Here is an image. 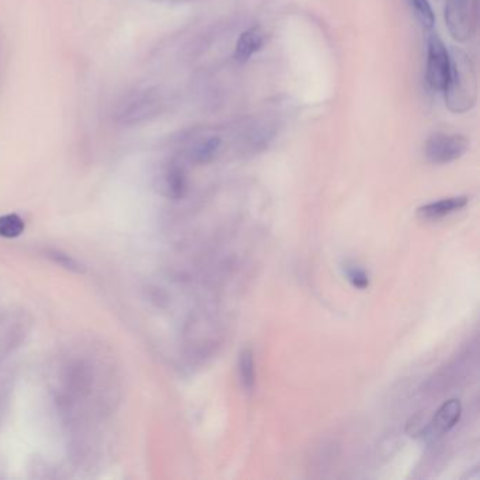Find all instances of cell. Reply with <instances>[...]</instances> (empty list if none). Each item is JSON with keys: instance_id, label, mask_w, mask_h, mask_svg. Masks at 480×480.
Instances as JSON below:
<instances>
[{"instance_id": "7", "label": "cell", "mask_w": 480, "mask_h": 480, "mask_svg": "<svg viewBox=\"0 0 480 480\" xmlns=\"http://www.w3.org/2000/svg\"><path fill=\"white\" fill-rule=\"evenodd\" d=\"M160 187L171 199H180L187 189V178L179 164H167L160 174Z\"/></svg>"}, {"instance_id": "13", "label": "cell", "mask_w": 480, "mask_h": 480, "mask_svg": "<svg viewBox=\"0 0 480 480\" xmlns=\"http://www.w3.org/2000/svg\"><path fill=\"white\" fill-rule=\"evenodd\" d=\"M26 226L19 214H4L0 217V237L16 239L23 234Z\"/></svg>"}, {"instance_id": "9", "label": "cell", "mask_w": 480, "mask_h": 480, "mask_svg": "<svg viewBox=\"0 0 480 480\" xmlns=\"http://www.w3.org/2000/svg\"><path fill=\"white\" fill-rule=\"evenodd\" d=\"M265 33L259 27H251L242 31L236 43V58L240 62L249 60L254 54H256L265 44Z\"/></svg>"}, {"instance_id": "15", "label": "cell", "mask_w": 480, "mask_h": 480, "mask_svg": "<svg viewBox=\"0 0 480 480\" xmlns=\"http://www.w3.org/2000/svg\"><path fill=\"white\" fill-rule=\"evenodd\" d=\"M344 275L347 278V281L360 291H365L370 281H369V275L366 273V271L363 268H360L358 264L355 262H347L344 265Z\"/></svg>"}, {"instance_id": "12", "label": "cell", "mask_w": 480, "mask_h": 480, "mask_svg": "<svg viewBox=\"0 0 480 480\" xmlns=\"http://www.w3.org/2000/svg\"><path fill=\"white\" fill-rule=\"evenodd\" d=\"M46 256L54 262L56 265H58L61 268L69 271V272H73V273H83L85 272V266L78 261L75 259L72 255L61 251V249H54V248H50L46 251Z\"/></svg>"}, {"instance_id": "5", "label": "cell", "mask_w": 480, "mask_h": 480, "mask_svg": "<svg viewBox=\"0 0 480 480\" xmlns=\"http://www.w3.org/2000/svg\"><path fill=\"white\" fill-rule=\"evenodd\" d=\"M444 17L451 37L458 43H465L471 36L469 0H447Z\"/></svg>"}, {"instance_id": "11", "label": "cell", "mask_w": 480, "mask_h": 480, "mask_svg": "<svg viewBox=\"0 0 480 480\" xmlns=\"http://www.w3.org/2000/svg\"><path fill=\"white\" fill-rule=\"evenodd\" d=\"M239 377H240L241 387L252 393L256 383V375H255V360H254V351L249 347L242 348L239 357Z\"/></svg>"}, {"instance_id": "1", "label": "cell", "mask_w": 480, "mask_h": 480, "mask_svg": "<svg viewBox=\"0 0 480 480\" xmlns=\"http://www.w3.org/2000/svg\"><path fill=\"white\" fill-rule=\"evenodd\" d=\"M451 71L444 92L449 112L464 115L471 112L478 102V75L471 57L461 48L451 51Z\"/></svg>"}, {"instance_id": "14", "label": "cell", "mask_w": 480, "mask_h": 480, "mask_svg": "<svg viewBox=\"0 0 480 480\" xmlns=\"http://www.w3.org/2000/svg\"><path fill=\"white\" fill-rule=\"evenodd\" d=\"M417 20L427 30H431L435 24V13L429 0H409Z\"/></svg>"}, {"instance_id": "6", "label": "cell", "mask_w": 480, "mask_h": 480, "mask_svg": "<svg viewBox=\"0 0 480 480\" xmlns=\"http://www.w3.org/2000/svg\"><path fill=\"white\" fill-rule=\"evenodd\" d=\"M469 199L466 196H454L441 199L437 202H431L428 204L421 206L417 210L419 217L422 220H439L444 219L452 213H456L466 207Z\"/></svg>"}, {"instance_id": "2", "label": "cell", "mask_w": 480, "mask_h": 480, "mask_svg": "<svg viewBox=\"0 0 480 480\" xmlns=\"http://www.w3.org/2000/svg\"><path fill=\"white\" fill-rule=\"evenodd\" d=\"M164 106L162 95L155 88L128 90L119 99L113 119L122 127H135L157 118Z\"/></svg>"}, {"instance_id": "10", "label": "cell", "mask_w": 480, "mask_h": 480, "mask_svg": "<svg viewBox=\"0 0 480 480\" xmlns=\"http://www.w3.org/2000/svg\"><path fill=\"white\" fill-rule=\"evenodd\" d=\"M220 144L221 141L219 137L202 138L189 147L187 155L196 164H206L214 158L220 148Z\"/></svg>"}, {"instance_id": "8", "label": "cell", "mask_w": 480, "mask_h": 480, "mask_svg": "<svg viewBox=\"0 0 480 480\" xmlns=\"http://www.w3.org/2000/svg\"><path fill=\"white\" fill-rule=\"evenodd\" d=\"M461 414H462V406H461L459 400H456V399L448 400L437 410L434 419L431 421L429 429L434 434L442 435V434L451 431L458 424V421L461 419Z\"/></svg>"}, {"instance_id": "4", "label": "cell", "mask_w": 480, "mask_h": 480, "mask_svg": "<svg viewBox=\"0 0 480 480\" xmlns=\"http://www.w3.org/2000/svg\"><path fill=\"white\" fill-rule=\"evenodd\" d=\"M451 71V54L438 34L431 33L427 38L425 78L431 89L442 92Z\"/></svg>"}, {"instance_id": "3", "label": "cell", "mask_w": 480, "mask_h": 480, "mask_svg": "<svg viewBox=\"0 0 480 480\" xmlns=\"http://www.w3.org/2000/svg\"><path fill=\"white\" fill-rule=\"evenodd\" d=\"M469 147V140L462 134L434 132L424 144V155L434 165H447L462 158Z\"/></svg>"}]
</instances>
